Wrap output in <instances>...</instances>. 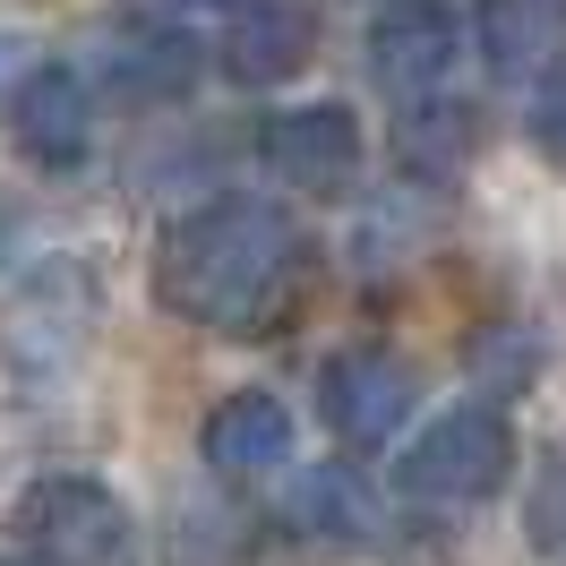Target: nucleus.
<instances>
[{
    "label": "nucleus",
    "mask_w": 566,
    "mask_h": 566,
    "mask_svg": "<svg viewBox=\"0 0 566 566\" xmlns=\"http://www.w3.org/2000/svg\"><path fill=\"white\" fill-rule=\"evenodd\" d=\"M481 52L497 77H532L558 61V0H490L481 9Z\"/></svg>",
    "instance_id": "nucleus-12"
},
{
    "label": "nucleus",
    "mask_w": 566,
    "mask_h": 566,
    "mask_svg": "<svg viewBox=\"0 0 566 566\" xmlns=\"http://www.w3.org/2000/svg\"><path fill=\"white\" fill-rule=\"evenodd\" d=\"M258 155H266V172H275L283 189L335 198V189H353V172H360V120L344 104H292V112L266 120Z\"/></svg>",
    "instance_id": "nucleus-6"
},
{
    "label": "nucleus",
    "mask_w": 566,
    "mask_h": 566,
    "mask_svg": "<svg viewBox=\"0 0 566 566\" xmlns=\"http://www.w3.org/2000/svg\"><path fill=\"white\" fill-rule=\"evenodd\" d=\"M310 52H318L310 9H292V0H249L241 18H232V35H223V70L241 77V86H283Z\"/></svg>",
    "instance_id": "nucleus-10"
},
{
    "label": "nucleus",
    "mask_w": 566,
    "mask_h": 566,
    "mask_svg": "<svg viewBox=\"0 0 566 566\" xmlns=\"http://www.w3.org/2000/svg\"><path fill=\"white\" fill-rule=\"evenodd\" d=\"M403 155L412 164H429V172H455L463 155H472V112H447V104H429V112H412L403 120Z\"/></svg>",
    "instance_id": "nucleus-14"
},
{
    "label": "nucleus",
    "mask_w": 566,
    "mask_h": 566,
    "mask_svg": "<svg viewBox=\"0 0 566 566\" xmlns=\"http://www.w3.org/2000/svg\"><path fill=\"white\" fill-rule=\"evenodd\" d=\"M9 249H18V207L0 198V266H9Z\"/></svg>",
    "instance_id": "nucleus-16"
},
{
    "label": "nucleus",
    "mask_w": 566,
    "mask_h": 566,
    "mask_svg": "<svg viewBox=\"0 0 566 566\" xmlns=\"http://www.w3.org/2000/svg\"><path fill=\"white\" fill-rule=\"evenodd\" d=\"M292 403L266 387H241L223 395L207 412V429H198V447H207V463L223 472V481H258V472H275V463H292Z\"/></svg>",
    "instance_id": "nucleus-8"
},
{
    "label": "nucleus",
    "mask_w": 566,
    "mask_h": 566,
    "mask_svg": "<svg viewBox=\"0 0 566 566\" xmlns=\"http://www.w3.org/2000/svg\"><path fill=\"white\" fill-rule=\"evenodd\" d=\"M369 70H378L387 95H429L438 77L455 70V18H447V9H429V0L387 9V18L369 27Z\"/></svg>",
    "instance_id": "nucleus-9"
},
{
    "label": "nucleus",
    "mask_w": 566,
    "mask_h": 566,
    "mask_svg": "<svg viewBox=\"0 0 566 566\" xmlns=\"http://www.w3.org/2000/svg\"><path fill=\"white\" fill-rule=\"evenodd\" d=\"M292 515L310 524V541H369V532H378V515H369V497H360L353 472H318Z\"/></svg>",
    "instance_id": "nucleus-13"
},
{
    "label": "nucleus",
    "mask_w": 566,
    "mask_h": 566,
    "mask_svg": "<svg viewBox=\"0 0 566 566\" xmlns=\"http://www.w3.org/2000/svg\"><path fill=\"white\" fill-rule=\"evenodd\" d=\"M318 403H326V429L344 447H387L395 429L412 421L421 378H412V360H395V353H344V360H326Z\"/></svg>",
    "instance_id": "nucleus-5"
},
{
    "label": "nucleus",
    "mask_w": 566,
    "mask_h": 566,
    "mask_svg": "<svg viewBox=\"0 0 566 566\" xmlns=\"http://www.w3.org/2000/svg\"><path fill=\"white\" fill-rule=\"evenodd\" d=\"M86 318H95L86 266H77V258H43V275H27V292L0 310V353L18 360L27 378H52V369L86 344Z\"/></svg>",
    "instance_id": "nucleus-4"
},
{
    "label": "nucleus",
    "mask_w": 566,
    "mask_h": 566,
    "mask_svg": "<svg viewBox=\"0 0 566 566\" xmlns=\"http://www.w3.org/2000/svg\"><path fill=\"white\" fill-rule=\"evenodd\" d=\"M310 275H318V258L292 232V214L258 207V198H214L189 223H172L155 249V301L214 335L292 326V310L310 301Z\"/></svg>",
    "instance_id": "nucleus-1"
},
{
    "label": "nucleus",
    "mask_w": 566,
    "mask_h": 566,
    "mask_svg": "<svg viewBox=\"0 0 566 566\" xmlns=\"http://www.w3.org/2000/svg\"><path fill=\"white\" fill-rule=\"evenodd\" d=\"M18 146L35 155L43 172H70L95 146V86L70 70V61H43L27 86H18Z\"/></svg>",
    "instance_id": "nucleus-7"
},
{
    "label": "nucleus",
    "mask_w": 566,
    "mask_h": 566,
    "mask_svg": "<svg viewBox=\"0 0 566 566\" xmlns=\"http://www.w3.org/2000/svg\"><path fill=\"white\" fill-rule=\"evenodd\" d=\"M18 541L43 566H129L138 558L129 506L104 481H86V472H52V481H35L18 497Z\"/></svg>",
    "instance_id": "nucleus-3"
},
{
    "label": "nucleus",
    "mask_w": 566,
    "mask_h": 566,
    "mask_svg": "<svg viewBox=\"0 0 566 566\" xmlns=\"http://www.w3.org/2000/svg\"><path fill=\"white\" fill-rule=\"evenodd\" d=\"M104 77H112V95L172 104V95H189V77H198V43L189 35H120L104 52Z\"/></svg>",
    "instance_id": "nucleus-11"
},
{
    "label": "nucleus",
    "mask_w": 566,
    "mask_h": 566,
    "mask_svg": "<svg viewBox=\"0 0 566 566\" xmlns=\"http://www.w3.org/2000/svg\"><path fill=\"white\" fill-rule=\"evenodd\" d=\"M532 146H541L549 164H566V77L541 95V104H532Z\"/></svg>",
    "instance_id": "nucleus-15"
},
{
    "label": "nucleus",
    "mask_w": 566,
    "mask_h": 566,
    "mask_svg": "<svg viewBox=\"0 0 566 566\" xmlns=\"http://www.w3.org/2000/svg\"><path fill=\"white\" fill-rule=\"evenodd\" d=\"M403 490L421 497V506H481V497L506 490V472H515V429L497 421L490 403H455V412H438V421L403 447Z\"/></svg>",
    "instance_id": "nucleus-2"
}]
</instances>
